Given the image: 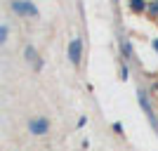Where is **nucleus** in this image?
<instances>
[{"label": "nucleus", "mask_w": 158, "mask_h": 151, "mask_svg": "<svg viewBox=\"0 0 158 151\" xmlns=\"http://www.w3.org/2000/svg\"><path fill=\"white\" fill-rule=\"evenodd\" d=\"M69 61H71L73 66H78L80 61H83V38H80V36H76V38L69 43Z\"/></svg>", "instance_id": "nucleus-2"}, {"label": "nucleus", "mask_w": 158, "mask_h": 151, "mask_svg": "<svg viewBox=\"0 0 158 151\" xmlns=\"http://www.w3.org/2000/svg\"><path fill=\"white\" fill-rule=\"evenodd\" d=\"M7 33H10V28H7V24H2V26H0V43L7 40Z\"/></svg>", "instance_id": "nucleus-9"}, {"label": "nucleus", "mask_w": 158, "mask_h": 151, "mask_svg": "<svg viewBox=\"0 0 158 151\" xmlns=\"http://www.w3.org/2000/svg\"><path fill=\"white\" fill-rule=\"evenodd\" d=\"M24 54H26V61H31V64H35V66H38V61H35V47H31V45H28L26 50H24Z\"/></svg>", "instance_id": "nucleus-6"}, {"label": "nucleus", "mask_w": 158, "mask_h": 151, "mask_svg": "<svg viewBox=\"0 0 158 151\" xmlns=\"http://www.w3.org/2000/svg\"><path fill=\"white\" fill-rule=\"evenodd\" d=\"M130 10L135 14H142L144 10H149V7H146V0H130Z\"/></svg>", "instance_id": "nucleus-5"}, {"label": "nucleus", "mask_w": 158, "mask_h": 151, "mask_svg": "<svg viewBox=\"0 0 158 151\" xmlns=\"http://www.w3.org/2000/svg\"><path fill=\"white\" fill-rule=\"evenodd\" d=\"M14 14H19V17H38V7L33 5L31 0H12L10 2Z\"/></svg>", "instance_id": "nucleus-1"}, {"label": "nucleus", "mask_w": 158, "mask_h": 151, "mask_svg": "<svg viewBox=\"0 0 158 151\" xmlns=\"http://www.w3.org/2000/svg\"><path fill=\"white\" fill-rule=\"evenodd\" d=\"M120 45H123V54H125V59H132V47H130V43L123 38V40H120Z\"/></svg>", "instance_id": "nucleus-7"}, {"label": "nucleus", "mask_w": 158, "mask_h": 151, "mask_svg": "<svg viewBox=\"0 0 158 151\" xmlns=\"http://www.w3.org/2000/svg\"><path fill=\"white\" fill-rule=\"evenodd\" d=\"M151 45H153V50H156V52H158V38H156V40H153Z\"/></svg>", "instance_id": "nucleus-10"}, {"label": "nucleus", "mask_w": 158, "mask_h": 151, "mask_svg": "<svg viewBox=\"0 0 158 151\" xmlns=\"http://www.w3.org/2000/svg\"><path fill=\"white\" fill-rule=\"evenodd\" d=\"M28 132H31V135H35V137H43V135H47V132H50V120H47L45 116L31 118V120H28Z\"/></svg>", "instance_id": "nucleus-3"}, {"label": "nucleus", "mask_w": 158, "mask_h": 151, "mask_svg": "<svg viewBox=\"0 0 158 151\" xmlns=\"http://www.w3.org/2000/svg\"><path fill=\"white\" fill-rule=\"evenodd\" d=\"M139 104H142L144 113L149 116L151 125H153V128L158 130V120H156V113H153V106H151V102H149V92H146V90H139Z\"/></svg>", "instance_id": "nucleus-4"}, {"label": "nucleus", "mask_w": 158, "mask_h": 151, "mask_svg": "<svg viewBox=\"0 0 158 151\" xmlns=\"http://www.w3.org/2000/svg\"><path fill=\"white\" fill-rule=\"evenodd\" d=\"M149 14H151V17H158V0H151V5H149Z\"/></svg>", "instance_id": "nucleus-8"}]
</instances>
